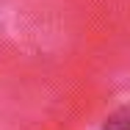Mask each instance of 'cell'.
<instances>
[{"instance_id": "6da1fadb", "label": "cell", "mask_w": 130, "mask_h": 130, "mask_svg": "<svg viewBox=\"0 0 130 130\" xmlns=\"http://www.w3.org/2000/svg\"><path fill=\"white\" fill-rule=\"evenodd\" d=\"M122 119H125V111H119L116 116H111L108 125H105V130H125V122H122Z\"/></svg>"}]
</instances>
